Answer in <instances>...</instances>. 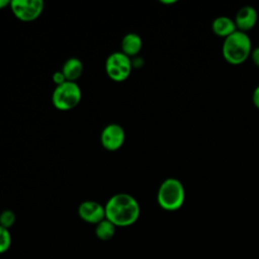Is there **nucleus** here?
<instances>
[{"label":"nucleus","instance_id":"nucleus-17","mask_svg":"<svg viewBox=\"0 0 259 259\" xmlns=\"http://www.w3.org/2000/svg\"><path fill=\"white\" fill-rule=\"evenodd\" d=\"M250 56H251V59H252L254 65L256 67H259V47H257L254 50H252Z\"/></svg>","mask_w":259,"mask_h":259},{"label":"nucleus","instance_id":"nucleus-10","mask_svg":"<svg viewBox=\"0 0 259 259\" xmlns=\"http://www.w3.org/2000/svg\"><path fill=\"white\" fill-rule=\"evenodd\" d=\"M211 28L215 35L225 38L237 30L235 21L227 16H220L215 18L211 24Z\"/></svg>","mask_w":259,"mask_h":259},{"label":"nucleus","instance_id":"nucleus-14","mask_svg":"<svg viewBox=\"0 0 259 259\" xmlns=\"http://www.w3.org/2000/svg\"><path fill=\"white\" fill-rule=\"evenodd\" d=\"M11 234L8 229L0 226V254L5 253L11 246Z\"/></svg>","mask_w":259,"mask_h":259},{"label":"nucleus","instance_id":"nucleus-20","mask_svg":"<svg viewBox=\"0 0 259 259\" xmlns=\"http://www.w3.org/2000/svg\"><path fill=\"white\" fill-rule=\"evenodd\" d=\"M161 2H162V3H164V4H172V3H175L176 1H175V0H170V1H165V0H161Z\"/></svg>","mask_w":259,"mask_h":259},{"label":"nucleus","instance_id":"nucleus-18","mask_svg":"<svg viewBox=\"0 0 259 259\" xmlns=\"http://www.w3.org/2000/svg\"><path fill=\"white\" fill-rule=\"evenodd\" d=\"M252 100H253L254 105L259 109V86H257L255 88L253 95H252Z\"/></svg>","mask_w":259,"mask_h":259},{"label":"nucleus","instance_id":"nucleus-2","mask_svg":"<svg viewBox=\"0 0 259 259\" xmlns=\"http://www.w3.org/2000/svg\"><path fill=\"white\" fill-rule=\"evenodd\" d=\"M252 44L246 32L236 30L225 38L223 44V57L232 65L244 63L251 55Z\"/></svg>","mask_w":259,"mask_h":259},{"label":"nucleus","instance_id":"nucleus-8","mask_svg":"<svg viewBox=\"0 0 259 259\" xmlns=\"http://www.w3.org/2000/svg\"><path fill=\"white\" fill-rule=\"evenodd\" d=\"M78 214L84 222L97 225L105 219V208L102 204L94 200H85L78 207Z\"/></svg>","mask_w":259,"mask_h":259},{"label":"nucleus","instance_id":"nucleus-9","mask_svg":"<svg viewBox=\"0 0 259 259\" xmlns=\"http://www.w3.org/2000/svg\"><path fill=\"white\" fill-rule=\"evenodd\" d=\"M257 22V12L252 6H244L239 9L235 17V24L239 31H248Z\"/></svg>","mask_w":259,"mask_h":259},{"label":"nucleus","instance_id":"nucleus-3","mask_svg":"<svg viewBox=\"0 0 259 259\" xmlns=\"http://www.w3.org/2000/svg\"><path fill=\"white\" fill-rule=\"evenodd\" d=\"M185 200V190L182 183L176 178L165 179L157 193L158 204L165 210L179 209Z\"/></svg>","mask_w":259,"mask_h":259},{"label":"nucleus","instance_id":"nucleus-13","mask_svg":"<svg viewBox=\"0 0 259 259\" xmlns=\"http://www.w3.org/2000/svg\"><path fill=\"white\" fill-rule=\"evenodd\" d=\"M115 229L116 227L111 222H109L107 219H104L96 225L95 235L97 239L101 241H108L114 236Z\"/></svg>","mask_w":259,"mask_h":259},{"label":"nucleus","instance_id":"nucleus-16","mask_svg":"<svg viewBox=\"0 0 259 259\" xmlns=\"http://www.w3.org/2000/svg\"><path fill=\"white\" fill-rule=\"evenodd\" d=\"M53 81L55 82V84L58 86V85H61L63 84L64 82H66V78L64 76V74L62 73V71H57L53 74Z\"/></svg>","mask_w":259,"mask_h":259},{"label":"nucleus","instance_id":"nucleus-11","mask_svg":"<svg viewBox=\"0 0 259 259\" xmlns=\"http://www.w3.org/2000/svg\"><path fill=\"white\" fill-rule=\"evenodd\" d=\"M142 46L143 41L141 36L135 32H130L122 37L121 52L127 57H134L140 53Z\"/></svg>","mask_w":259,"mask_h":259},{"label":"nucleus","instance_id":"nucleus-7","mask_svg":"<svg viewBox=\"0 0 259 259\" xmlns=\"http://www.w3.org/2000/svg\"><path fill=\"white\" fill-rule=\"evenodd\" d=\"M125 133L121 125L117 123L107 124L101 132L100 141L104 149L108 151L118 150L124 143Z\"/></svg>","mask_w":259,"mask_h":259},{"label":"nucleus","instance_id":"nucleus-12","mask_svg":"<svg viewBox=\"0 0 259 259\" xmlns=\"http://www.w3.org/2000/svg\"><path fill=\"white\" fill-rule=\"evenodd\" d=\"M61 71L67 81L75 82L82 75L83 64L78 58H70L64 63Z\"/></svg>","mask_w":259,"mask_h":259},{"label":"nucleus","instance_id":"nucleus-1","mask_svg":"<svg viewBox=\"0 0 259 259\" xmlns=\"http://www.w3.org/2000/svg\"><path fill=\"white\" fill-rule=\"evenodd\" d=\"M105 219L115 227H128L140 217V205L137 199L127 193L112 195L104 205Z\"/></svg>","mask_w":259,"mask_h":259},{"label":"nucleus","instance_id":"nucleus-19","mask_svg":"<svg viewBox=\"0 0 259 259\" xmlns=\"http://www.w3.org/2000/svg\"><path fill=\"white\" fill-rule=\"evenodd\" d=\"M10 6V1L9 0H0V9L6 7V6Z\"/></svg>","mask_w":259,"mask_h":259},{"label":"nucleus","instance_id":"nucleus-4","mask_svg":"<svg viewBox=\"0 0 259 259\" xmlns=\"http://www.w3.org/2000/svg\"><path fill=\"white\" fill-rule=\"evenodd\" d=\"M81 89L76 82L66 81L56 86L52 94L53 105L59 110H70L76 107L81 100Z\"/></svg>","mask_w":259,"mask_h":259},{"label":"nucleus","instance_id":"nucleus-15","mask_svg":"<svg viewBox=\"0 0 259 259\" xmlns=\"http://www.w3.org/2000/svg\"><path fill=\"white\" fill-rule=\"evenodd\" d=\"M15 223V214L10 209H5L0 213V226L9 230Z\"/></svg>","mask_w":259,"mask_h":259},{"label":"nucleus","instance_id":"nucleus-6","mask_svg":"<svg viewBox=\"0 0 259 259\" xmlns=\"http://www.w3.org/2000/svg\"><path fill=\"white\" fill-rule=\"evenodd\" d=\"M10 8L19 20L32 21L41 14L44 2L41 0H12Z\"/></svg>","mask_w":259,"mask_h":259},{"label":"nucleus","instance_id":"nucleus-5","mask_svg":"<svg viewBox=\"0 0 259 259\" xmlns=\"http://www.w3.org/2000/svg\"><path fill=\"white\" fill-rule=\"evenodd\" d=\"M133 62L122 52L110 54L105 62V71L107 76L116 82L126 80L132 72Z\"/></svg>","mask_w":259,"mask_h":259}]
</instances>
